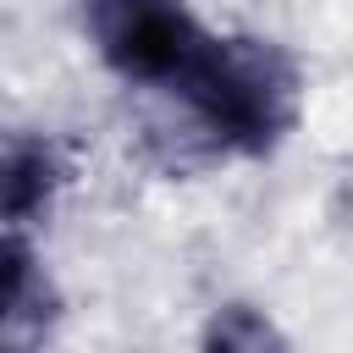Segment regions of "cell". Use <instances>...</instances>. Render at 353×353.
<instances>
[{
	"instance_id": "cell-2",
	"label": "cell",
	"mask_w": 353,
	"mask_h": 353,
	"mask_svg": "<svg viewBox=\"0 0 353 353\" xmlns=\"http://www.w3.org/2000/svg\"><path fill=\"white\" fill-rule=\"evenodd\" d=\"M83 22L116 77L165 94L210 44V28L182 0H83Z\"/></svg>"
},
{
	"instance_id": "cell-4",
	"label": "cell",
	"mask_w": 353,
	"mask_h": 353,
	"mask_svg": "<svg viewBox=\"0 0 353 353\" xmlns=\"http://www.w3.org/2000/svg\"><path fill=\"white\" fill-rule=\"evenodd\" d=\"M28 281H33V259H28V248L0 237V331H6V320L22 309Z\"/></svg>"
},
{
	"instance_id": "cell-1",
	"label": "cell",
	"mask_w": 353,
	"mask_h": 353,
	"mask_svg": "<svg viewBox=\"0 0 353 353\" xmlns=\"http://www.w3.org/2000/svg\"><path fill=\"white\" fill-rule=\"evenodd\" d=\"M171 94L204 121V132H215V143L259 154L292 127L298 77L276 44L210 33L204 55L188 66V77Z\"/></svg>"
},
{
	"instance_id": "cell-3",
	"label": "cell",
	"mask_w": 353,
	"mask_h": 353,
	"mask_svg": "<svg viewBox=\"0 0 353 353\" xmlns=\"http://www.w3.org/2000/svg\"><path fill=\"white\" fill-rule=\"evenodd\" d=\"M204 353H287V347L259 309L226 303V309H215V320L204 331Z\"/></svg>"
},
{
	"instance_id": "cell-5",
	"label": "cell",
	"mask_w": 353,
	"mask_h": 353,
	"mask_svg": "<svg viewBox=\"0 0 353 353\" xmlns=\"http://www.w3.org/2000/svg\"><path fill=\"white\" fill-rule=\"evenodd\" d=\"M0 182H6V176H0Z\"/></svg>"
}]
</instances>
